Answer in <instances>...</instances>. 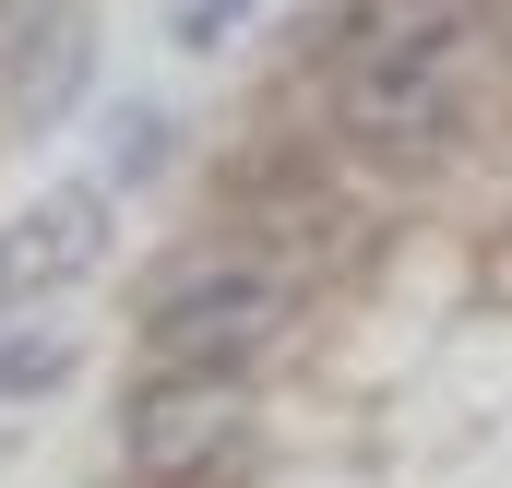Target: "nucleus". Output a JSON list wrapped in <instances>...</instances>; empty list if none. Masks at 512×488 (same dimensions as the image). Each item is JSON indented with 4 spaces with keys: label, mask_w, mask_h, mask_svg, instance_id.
Here are the masks:
<instances>
[{
    "label": "nucleus",
    "mask_w": 512,
    "mask_h": 488,
    "mask_svg": "<svg viewBox=\"0 0 512 488\" xmlns=\"http://www.w3.org/2000/svg\"><path fill=\"white\" fill-rule=\"evenodd\" d=\"M120 239V191L108 179H60V191H36V203H12V227H0V298H60V286H84L96 262Z\"/></svg>",
    "instance_id": "7ed1b4c3"
},
{
    "label": "nucleus",
    "mask_w": 512,
    "mask_h": 488,
    "mask_svg": "<svg viewBox=\"0 0 512 488\" xmlns=\"http://www.w3.org/2000/svg\"><path fill=\"white\" fill-rule=\"evenodd\" d=\"M0 24H12V0H0Z\"/></svg>",
    "instance_id": "1a4fd4ad"
},
{
    "label": "nucleus",
    "mask_w": 512,
    "mask_h": 488,
    "mask_svg": "<svg viewBox=\"0 0 512 488\" xmlns=\"http://www.w3.org/2000/svg\"><path fill=\"white\" fill-rule=\"evenodd\" d=\"M72 358H84L72 334H0V393H12V405H36V393H60V381H72Z\"/></svg>",
    "instance_id": "423d86ee"
},
{
    "label": "nucleus",
    "mask_w": 512,
    "mask_h": 488,
    "mask_svg": "<svg viewBox=\"0 0 512 488\" xmlns=\"http://www.w3.org/2000/svg\"><path fill=\"white\" fill-rule=\"evenodd\" d=\"M465 108V48H417V60H358L346 84H334V120L346 143H370V155H429L441 131Z\"/></svg>",
    "instance_id": "20e7f679"
},
{
    "label": "nucleus",
    "mask_w": 512,
    "mask_h": 488,
    "mask_svg": "<svg viewBox=\"0 0 512 488\" xmlns=\"http://www.w3.org/2000/svg\"><path fill=\"white\" fill-rule=\"evenodd\" d=\"M0 60H12V120L48 131L72 108V84H84V12H36V36H24V12L0 24Z\"/></svg>",
    "instance_id": "39448f33"
},
{
    "label": "nucleus",
    "mask_w": 512,
    "mask_h": 488,
    "mask_svg": "<svg viewBox=\"0 0 512 488\" xmlns=\"http://www.w3.org/2000/svg\"><path fill=\"white\" fill-rule=\"evenodd\" d=\"M298 286L274 262H203L155 298V369H251L274 334H286Z\"/></svg>",
    "instance_id": "f03ea898"
},
{
    "label": "nucleus",
    "mask_w": 512,
    "mask_h": 488,
    "mask_svg": "<svg viewBox=\"0 0 512 488\" xmlns=\"http://www.w3.org/2000/svg\"><path fill=\"white\" fill-rule=\"evenodd\" d=\"M155 167H167V108H155V96H131V108H120V143H108V191L155 179Z\"/></svg>",
    "instance_id": "0eeeda50"
},
{
    "label": "nucleus",
    "mask_w": 512,
    "mask_h": 488,
    "mask_svg": "<svg viewBox=\"0 0 512 488\" xmlns=\"http://www.w3.org/2000/svg\"><path fill=\"white\" fill-rule=\"evenodd\" d=\"M239 24H251V0H179V12H167V36H179L191 60H203V48H227Z\"/></svg>",
    "instance_id": "6e6552de"
},
{
    "label": "nucleus",
    "mask_w": 512,
    "mask_h": 488,
    "mask_svg": "<svg viewBox=\"0 0 512 488\" xmlns=\"http://www.w3.org/2000/svg\"><path fill=\"white\" fill-rule=\"evenodd\" d=\"M251 429V393L239 369H155L143 393L120 405V465L143 488H203Z\"/></svg>",
    "instance_id": "f257e3e1"
}]
</instances>
